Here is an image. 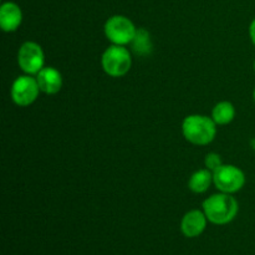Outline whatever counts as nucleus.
<instances>
[{
  "instance_id": "1",
  "label": "nucleus",
  "mask_w": 255,
  "mask_h": 255,
  "mask_svg": "<svg viewBox=\"0 0 255 255\" xmlns=\"http://www.w3.org/2000/svg\"><path fill=\"white\" fill-rule=\"evenodd\" d=\"M239 211L238 202L228 193L213 194L203 202V212L211 223L224 226L233 221Z\"/></svg>"
},
{
  "instance_id": "2",
  "label": "nucleus",
  "mask_w": 255,
  "mask_h": 255,
  "mask_svg": "<svg viewBox=\"0 0 255 255\" xmlns=\"http://www.w3.org/2000/svg\"><path fill=\"white\" fill-rule=\"evenodd\" d=\"M182 133L192 144L206 146L216 138L217 124L204 115H189L182 122Z\"/></svg>"
},
{
  "instance_id": "3",
  "label": "nucleus",
  "mask_w": 255,
  "mask_h": 255,
  "mask_svg": "<svg viewBox=\"0 0 255 255\" xmlns=\"http://www.w3.org/2000/svg\"><path fill=\"white\" fill-rule=\"evenodd\" d=\"M101 65L109 76L122 77L131 70L132 56L122 45H111L102 54Z\"/></svg>"
},
{
  "instance_id": "4",
  "label": "nucleus",
  "mask_w": 255,
  "mask_h": 255,
  "mask_svg": "<svg viewBox=\"0 0 255 255\" xmlns=\"http://www.w3.org/2000/svg\"><path fill=\"white\" fill-rule=\"evenodd\" d=\"M137 29L132 20L124 15H114L105 24V35L114 45H125L133 41Z\"/></svg>"
},
{
  "instance_id": "5",
  "label": "nucleus",
  "mask_w": 255,
  "mask_h": 255,
  "mask_svg": "<svg viewBox=\"0 0 255 255\" xmlns=\"http://www.w3.org/2000/svg\"><path fill=\"white\" fill-rule=\"evenodd\" d=\"M213 183L223 193H236L246 184V174L233 164H222L213 172Z\"/></svg>"
},
{
  "instance_id": "6",
  "label": "nucleus",
  "mask_w": 255,
  "mask_h": 255,
  "mask_svg": "<svg viewBox=\"0 0 255 255\" xmlns=\"http://www.w3.org/2000/svg\"><path fill=\"white\" fill-rule=\"evenodd\" d=\"M17 64L25 74L36 75L45 67L44 50L37 42H24L17 51Z\"/></svg>"
},
{
  "instance_id": "7",
  "label": "nucleus",
  "mask_w": 255,
  "mask_h": 255,
  "mask_svg": "<svg viewBox=\"0 0 255 255\" xmlns=\"http://www.w3.org/2000/svg\"><path fill=\"white\" fill-rule=\"evenodd\" d=\"M40 87L36 81V77H32L31 75H22L19 76L12 82L11 100L15 105L20 107H26L34 104L39 97Z\"/></svg>"
},
{
  "instance_id": "8",
  "label": "nucleus",
  "mask_w": 255,
  "mask_h": 255,
  "mask_svg": "<svg viewBox=\"0 0 255 255\" xmlns=\"http://www.w3.org/2000/svg\"><path fill=\"white\" fill-rule=\"evenodd\" d=\"M208 218L204 212L193 209L184 214L181 222V231L187 238H196L206 231Z\"/></svg>"
},
{
  "instance_id": "9",
  "label": "nucleus",
  "mask_w": 255,
  "mask_h": 255,
  "mask_svg": "<svg viewBox=\"0 0 255 255\" xmlns=\"http://www.w3.org/2000/svg\"><path fill=\"white\" fill-rule=\"evenodd\" d=\"M22 22L21 7L14 1H5L0 6V26L2 31H16Z\"/></svg>"
},
{
  "instance_id": "10",
  "label": "nucleus",
  "mask_w": 255,
  "mask_h": 255,
  "mask_svg": "<svg viewBox=\"0 0 255 255\" xmlns=\"http://www.w3.org/2000/svg\"><path fill=\"white\" fill-rule=\"evenodd\" d=\"M40 91L46 95H56L62 89V75L55 67H44L36 74Z\"/></svg>"
},
{
  "instance_id": "11",
  "label": "nucleus",
  "mask_w": 255,
  "mask_h": 255,
  "mask_svg": "<svg viewBox=\"0 0 255 255\" xmlns=\"http://www.w3.org/2000/svg\"><path fill=\"white\" fill-rule=\"evenodd\" d=\"M212 182H213V172L209 171L208 168L199 169L192 174L188 182V187L193 193L201 194L208 191Z\"/></svg>"
},
{
  "instance_id": "12",
  "label": "nucleus",
  "mask_w": 255,
  "mask_h": 255,
  "mask_svg": "<svg viewBox=\"0 0 255 255\" xmlns=\"http://www.w3.org/2000/svg\"><path fill=\"white\" fill-rule=\"evenodd\" d=\"M234 117H236V109H234L233 104L229 101L218 102L212 111V119L219 126L231 124Z\"/></svg>"
},
{
  "instance_id": "13",
  "label": "nucleus",
  "mask_w": 255,
  "mask_h": 255,
  "mask_svg": "<svg viewBox=\"0 0 255 255\" xmlns=\"http://www.w3.org/2000/svg\"><path fill=\"white\" fill-rule=\"evenodd\" d=\"M132 46L136 54L147 55L151 52V40H149V34L144 29L137 30V34L132 41Z\"/></svg>"
},
{
  "instance_id": "14",
  "label": "nucleus",
  "mask_w": 255,
  "mask_h": 255,
  "mask_svg": "<svg viewBox=\"0 0 255 255\" xmlns=\"http://www.w3.org/2000/svg\"><path fill=\"white\" fill-rule=\"evenodd\" d=\"M204 164H206V168H208L209 171L214 172L218 167H221L222 164V159L221 156L218 153H214V152H211L206 156V159H204Z\"/></svg>"
},
{
  "instance_id": "15",
  "label": "nucleus",
  "mask_w": 255,
  "mask_h": 255,
  "mask_svg": "<svg viewBox=\"0 0 255 255\" xmlns=\"http://www.w3.org/2000/svg\"><path fill=\"white\" fill-rule=\"evenodd\" d=\"M249 36H251L252 42H253V45L255 46V19H253V21L249 25Z\"/></svg>"
},
{
  "instance_id": "16",
  "label": "nucleus",
  "mask_w": 255,
  "mask_h": 255,
  "mask_svg": "<svg viewBox=\"0 0 255 255\" xmlns=\"http://www.w3.org/2000/svg\"><path fill=\"white\" fill-rule=\"evenodd\" d=\"M253 99H254V102H255V89H254V92H253Z\"/></svg>"
},
{
  "instance_id": "17",
  "label": "nucleus",
  "mask_w": 255,
  "mask_h": 255,
  "mask_svg": "<svg viewBox=\"0 0 255 255\" xmlns=\"http://www.w3.org/2000/svg\"><path fill=\"white\" fill-rule=\"evenodd\" d=\"M254 71H255V60H254Z\"/></svg>"
}]
</instances>
